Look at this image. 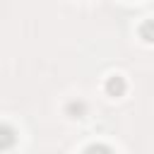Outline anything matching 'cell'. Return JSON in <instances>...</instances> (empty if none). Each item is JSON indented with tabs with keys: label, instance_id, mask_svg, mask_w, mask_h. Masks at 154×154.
<instances>
[{
	"label": "cell",
	"instance_id": "cell-1",
	"mask_svg": "<svg viewBox=\"0 0 154 154\" xmlns=\"http://www.w3.org/2000/svg\"><path fill=\"white\" fill-rule=\"evenodd\" d=\"M125 79L120 77V75H111L108 79H106V94L108 96H123L125 94Z\"/></svg>",
	"mask_w": 154,
	"mask_h": 154
},
{
	"label": "cell",
	"instance_id": "cell-2",
	"mask_svg": "<svg viewBox=\"0 0 154 154\" xmlns=\"http://www.w3.org/2000/svg\"><path fill=\"white\" fill-rule=\"evenodd\" d=\"M140 36L147 41V43H154V19H144L140 24Z\"/></svg>",
	"mask_w": 154,
	"mask_h": 154
},
{
	"label": "cell",
	"instance_id": "cell-3",
	"mask_svg": "<svg viewBox=\"0 0 154 154\" xmlns=\"http://www.w3.org/2000/svg\"><path fill=\"white\" fill-rule=\"evenodd\" d=\"M67 113H70L72 118H82V113H84V103H82V101H79V103H75V101L67 103Z\"/></svg>",
	"mask_w": 154,
	"mask_h": 154
},
{
	"label": "cell",
	"instance_id": "cell-4",
	"mask_svg": "<svg viewBox=\"0 0 154 154\" xmlns=\"http://www.w3.org/2000/svg\"><path fill=\"white\" fill-rule=\"evenodd\" d=\"M12 144V130L10 125H2V142H0V149H10Z\"/></svg>",
	"mask_w": 154,
	"mask_h": 154
}]
</instances>
